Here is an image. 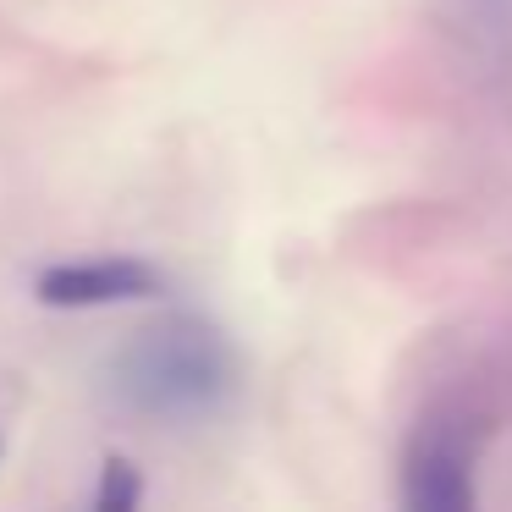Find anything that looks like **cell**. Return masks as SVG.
<instances>
[{
    "label": "cell",
    "instance_id": "obj_1",
    "mask_svg": "<svg viewBox=\"0 0 512 512\" xmlns=\"http://www.w3.org/2000/svg\"><path fill=\"white\" fill-rule=\"evenodd\" d=\"M243 391L232 336L193 309H171L138 325L111 358V397L144 424H210Z\"/></svg>",
    "mask_w": 512,
    "mask_h": 512
},
{
    "label": "cell",
    "instance_id": "obj_2",
    "mask_svg": "<svg viewBox=\"0 0 512 512\" xmlns=\"http://www.w3.org/2000/svg\"><path fill=\"white\" fill-rule=\"evenodd\" d=\"M490 413L441 402L413 419L397 452V512H479V457L490 441Z\"/></svg>",
    "mask_w": 512,
    "mask_h": 512
},
{
    "label": "cell",
    "instance_id": "obj_3",
    "mask_svg": "<svg viewBox=\"0 0 512 512\" xmlns=\"http://www.w3.org/2000/svg\"><path fill=\"white\" fill-rule=\"evenodd\" d=\"M34 298L45 309H122V303H155L166 298V276L138 254H89V259H61L34 276Z\"/></svg>",
    "mask_w": 512,
    "mask_h": 512
},
{
    "label": "cell",
    "instance_id": "obj_4",
    "mask_svg": "<svg viewBox=\"0 0 512 512\" xmlns=\"http://www.w3.org/2000/svg\"><path fill=\"white\" fill-rule=\"evenodd\" d=\"M144 496H149V479L133 457L111 452L100 457V474H94V490H89V507L83 512H144Z\"/></svg>",
    "mask_w": 512,
    "mask_h": 512
}]
</instances>
